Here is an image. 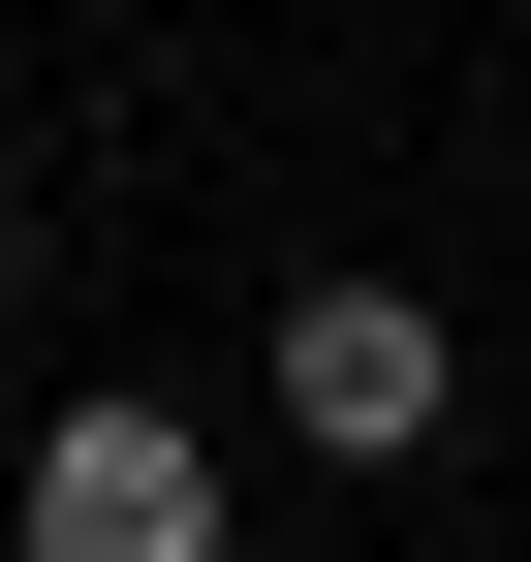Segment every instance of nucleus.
<instances>
[{"instance_id":"f257e3e1","label":"nucleus","mask_w":531,"mask_h":562,"mask_svg":"<svg viewBox=\"0 0 531 562\" xmlns=\"http://www.w3.org/2000/svg\"><path fill=\"white\" fill-rule=\"evenodd\" d=\"M282 438H313V469H438V438H470L438 281H313V313H282Z\"/></svg>"},{"instance_id":"7ed1b4c3","label":"nucleus","mask_w":531,"mask_h":562,"mask_svg":"<svg viewBox=\"0 0 531 562\" xmlns=\"http://www.w3.org/2000/svg\"><path fill=\"white\" fill-rule=\"evenodd\" d=\"M0 344H32V220H0Z\"/></svg>"},{"instance_id":"f03ea898","label":"nucleus","mask_w":531,"mask_h":562,"mask_svg":"<svg viewBox=\"0 0 531 562\" xmlns=\"http://www.w3.org/2000/svg\"><path fill=\"white\" fill-rule=\"evenodd\" d=\"M32 562H219V438L188 406H32Z\"/></svg>"}]
</instances>
